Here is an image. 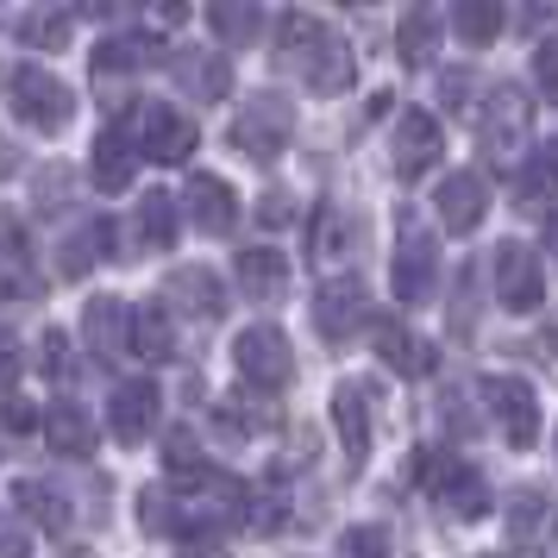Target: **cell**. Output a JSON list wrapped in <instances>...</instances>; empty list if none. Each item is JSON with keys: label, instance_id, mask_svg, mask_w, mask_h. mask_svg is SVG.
Returning a JSON list of instances; mask_svg holds the SVG:
<instances>
[{"label": "cell", "instance_id": "3", "mask_svg": "<svg viewBox=\"0 0 558 558\" xmlns=\"http://www.w3.org/2000/svg\"><path fill=\"white\" fill-rule=\"evenodd\" d=\"M289 138H295V101H282V95H252L245 113L232 120V145L252 163H277Z\"/></svg>", "mask_w": 558, "mask_h": 558}, {"label": "cell", "instance_id": "22", "mask_svg": "<svg viewBox=\"0 0 558 558\" xmlns=\"http://www.w3.org/2000/svg\"><path fill=\"white\" fill-rule=\"evenodd\" d=\"M45 439H51L57 452H70V458L95 452V421H88V408L82 402H51L45 408Z\"/></svg>", "mask_w": 558, "mask_h": 558}, {"label": "cell", "instance_id": "25", "mask_svg": "<svg viewBox=\"0 0 558 558\" xmlns=\"http://www.w3.org/2000/svg\"><path fill=\"white\" fill-rule=\"evenodd\" d=\"M527 132V101H521V88L514 82H502L496 95H489V113H483V138L502 151V145H514Z\"/></svg>", "mask_w": 558, "mask_h": 558}, {"label": "cell", "instance_id": "35", "mask_svg": "<svg viewBox=\"0 0 558 558\" xmlns=\"http://www.w3.org/2000/svg\"><path fill=\"white\" fill-rule=\"evenodd\" d=\"M138 527L145 533H170L177 527V508H170L163 489H145V496H138Z\"/></svg>", "mask_w": 558, "mask_h": 558}, {"label": "cell", "instance_id": "8", "mask_svg": "<svg viewBox=\"0 0 558 558\" xmlns=\"http://www.w3.org/2000/svg\"><path fill=\"white\" fill-rule=\"evenodd\" d=\"M439 151H446V138H439V120H433V113H402V120H396V138H389L396 177H421V170H433Z\"/></svg>", "mask_w": 558, "mask_h": 558}, {"label": "cell", "instance_id": "6", "mask_svg": "<svg viewBox=\"0 0 558 558\" xmlns=\"http://www.w3.org/2000/svg\"><path fill=\"white\" fill-rule=\"evenodd\" d=\"M496 302L508 307V314H533V307L546 302V270H539V257L521 245V239H508V245H496Z\"/></svg>", "mask_w": 558, "mask_h": 558}, {"label": "cell", "instance_id": "47", "mask_svg": "<svg viewBox=\"0 0 558 558\" xmlns=\"http://www.w3.org/2000/svg\"><path fill=\"white\" fill-rule=\"evenodd\" d=\"M546 252L558 257V214H553V220H546Z\"/></svg>", "mask_w": 558, "mask_h": 558}, {"label": "cell", "instance_id": "14", "mask_svg": "<svg viewBox=\"0 0 558 558\" xmlns=\"http://www.w3.org/2000/svg\"><path fill=\"white\" fill-rule=\"evenodd\" d=\"M483 182L471 177V170H452V177L439 182V195H433V214H439V227L446 232H477L483 220Z\"/></svg>", "mask_w": 558, "mask_h": 558}, {"label": "cell", "instance_id": "12", "mask_svg": "<svg viewBox=\"0 0 558 558\" xmlns=\"http://www.w3.org/2000/svg\"><path fill=\"white\" fill-rule=\"evenodd\" d=\"M332 427L345 439V458L352 464L371 458V383H339L332 389Z\"/></svg>", "mask_w": 558, "mask_h": 558}, {"label": "cell", "instance_id": "2", "mask_svg": "<svg viewBox=\"0 0 558 558\" xmlns=\"http://www.w3.org/2000/svg\"><path fill=\"white\" fill-rule=\"evenodd\" d=\"M7 101L13 113L26 120L32 132H63L70 126V113H76V95L51 76V70H38V63H20V70H7Z\"/></svg>", "mask_w": 558, "mask_h": 558}, {"label": "cell", "instance_id": "32", "mask_svg": "<svg viewBox=\"0 0 558 558\" xmlns=\"http://www.w3.org/2000/svg\"><path fill=\"white\" fill-rule=\"evenodd\" d=\"M151 51H157V45H145V38H107V45H95V76H126V70H145Z\"/></svg>", "mask_w": 558, "mask_h": 558}, {"label": "cell", "instance_id": "29", "mask_svg": "<svg viewBox=\"0 0 558 558\" xmlns=\"http://www.w3.org/2000/svg\"><path fill=\"white\" fill-rule=\"evenodd\" d=\"M132 232H138V245H145V252H170V239H177V202H170V195H145Z\"/></svg>", "mask_w": 558, "mask_h": 558}, {"label": "cell", "instance_id": "46", "mask_svg": "<svg viewBox=\"0 0 558 558\" xmlns=\"http://www.w3.org/2000/svg\"><path fill=\"white\" fill-rule=\"evenodd\" d=\"M13 170H20V151H13V145L0 138V177H13Z\"/></svg>", "mask_w": 558, "mask_h": 558}, {"label": "cell", "instance_id": "41", "mask_svg": "<svg viewBox=\"0 0 558 558\" xmlns=\"http://www.w3.org/2000/svg\"><path fill=\"white\" fill-rule=\"evenodd\" d=\"M13 377H20V339H13V332H0V389H7Z\"/></svg>", "mask_w": 558, "mask_h": 558}, {"label": "cell", "instance_id": "43", "mask_svg": "<svg viewBox=\"0 0 558 558\" xmlns=\"http://www.w3.org/2000/svg\"><path fill=\"white\" fill-rule=\"evenodd\" d=\"M182 558H227V539H220V533H202V539L182 546Z\"/></svg>", "mask_w": 558, "mask_h": 558}, {"label": "cell", "instance_id": "17", "mask_svg": "<svg viewBox=\"0 0 558 558\" xmlns=\"http://www.w3.org/2000/svg\"><path fill=\"white\" fill-rule=\"evenodd\" d=\"M82 339L95 357H120L126 352V302L120 295H95L82 307Z\"/></svg>", "mask_w": 558, "mask_h": 558}, {"label": "cell", "instance_id": "23", "mask_svg": "<svg viewBox=\"0 0 558 558\" xmlns=\"http://www.w3.org/2000/svg\"><path fill=\"white\" fill-rule=\"evenodd\" d=\"M170 302L189 307V314H202V320H214L220 314V277L207 270V264H182V270H170Z\"/></svg>", "mask_w": 558, "mask_h": 558}, {"label": "cell", "instance_id": "4", "mask_svg": "<svg viewBox=\"0 0 558 558\" xmlns=\"http://www.w3.org/2000/svg\"><path fill=\"white\" fill-rule=\"evenodd\" d=\"M483 402H489V421L502 427V439L514 452H527L539 439V396H533L527 377H489L483 383Z\"/></svg>", "mask_w": 558, "mask_h": 558}, {"label": "cell", "instance_id": "7", "mask_svg": "<svg viewBox=\"0 0 558 558\" xmlns=\"http://www.w3.org/2000/svg\"><path fill=\"white\" fill-rule=\"evenodd\" d=\"M132 151L157 157V163H177L182 151H195V126L170 101H145L132 113Z\"/></svg>", "mask_w": 558, "mask_h": 558}, {"label": "cell", "instance_id": "13", "mask_svg": "<svg viewBox=\"0 0 558 558\" xmlns=\"http://www.w3.org/2000/svg\"><path fill=\"white\" fill-rule=\"evenodd\" d=\"M314 327H320V339H352L357 327H364V289H357L352 277L345 282H327L320 295H314Z\"/></svg>", "mask_w": 558, "mask_h": 558}, {"label": "cell", "instance_id": "39", "mask_svg": "<svg viewBox=\"0 0 558 558\" xmlns=\"http://www.w3.org/2000/svg\"><path fill=\"white\" fill-rule=\"evenodd\" d=\"M38 364H45L51 377H70V339H63V332H45V345H38Z\"/></svg>", "mask_w": 558, "mask_h": 558}, {"label": "cell", "instance_id": "5", "mask_svg": "<svg viewBox=\"0 0 558 558\" xmlns=\"http://www.w3.org/2000/svg\"><path fill=\"white\" fill-rule=\"evenodd\" d=\"M232 364H239V377L252 389H282L295 377V352H289V339L277 327H245L232 339Z\"/></svg>", "mask_w": 558, "mask_h": 558}, {"label": "cell", "instance_id": "1", "mask_svg": "<svg viewBox=\"0 0 558 558\" xmlns=\"http://www.w3.org/2000/svg\"><path fill=\"white\" fill-rule=\"evenodd\" d=\"M277 45H282V63L314 88V95H339L352 82V51L339 45V32L314 13H282L277 26Z\"/></svg>", "mask_w": 558, "mask_h": 558}, {"label": "cell", "instance_id": "31", "mask_svg": "<svg viewBox=\"0 0 558 558\" xmlns=\"http://www.w3.org/2000/svg\"><path fill=\"white\" fill-rule=\"evenodd\" d=\"M452 32L464 38V45H489V38L502 32V7H496V0H458Z\"/></svg>", "mask_w": 558, "mask_h": 558}, {"label": "cell", "instance_id": "11", "mask_svg": "<svg viewBox=\"0 0 558 558\" xmlns=\"http://www.w3.org/2000/svg\"><path fill=\"white\" fill-rule=\"evenodd\" d=\"M433 270H439V257H433V239L421 227L402 232V245H396V302H427L433 289Z\"/></svg>", "mask_w": 558, "mask_h": 558}, {"label": "cell", "instance_id": "34", "mask_svg": "<svg viewBox=\"0 0 558 558\" xmlns=\"http://www.w3.org/2000/svg\"><path fill=\"white\" fill-rule=\"evenodd\" d=\"M339 558H389V533L383 527H345Z\"/></svg>", "mask_w": 558, "mask_h": 558}, {"label": "cell", "instance_id": "27", "mask_svg": "<svg viewBox=\"0 0 558 558\" xmlns=\"http://www.w3.org/2000/svg\"><path fill=\"white\" fill-rule=\"evenodd\" d=\"M132 138L126 132H107L101 145H95V157H88V177H95V189H107V195H120L132 182Z\"/></svg>", "mask_w": 558, "mask_h": 558}, {"label": "cell", "instance_id": "33", "mask_svg": "<svg viewBox=\"0 0 558 558\" xmlns=\"http://www.w3.org/2000/svg\"><path fill=\"white\" fill-rule=\"evenodd\" d=\"M214 427L227 433V439H252V433L270 427V414L264 408H245V396H227V402H214Z\"/></svg>", "mask_w": 558, "mask_h": 558}, {"label": "cell", "instance_id": "45", "mask_svg": "<svg viewBox=\"0 0 558 558\" xmlns=\"http://www.w3.org/2000/svg\"><path fill=\"white\" fill-rule=\"evenodd\" d=\"M257 214H264V227H282V220H289V195H264Z\"/></svg>", "mask_w": 558, "mask_h": 558}, {"label": "cell", "instance_id": "28", "mask_svg": "<svg viewBox=\"0 0 558 558\" xmlns=\"http://www.w3.org/2000/svg\"><path fill=\"white\" fill-rule=\"evenodd\" d=\"M558 195V151H533L527 163H521V177H514V202L527 207H546Z\"/></svg>", "mask_w": 558, "mask_h": 558}, {"label": "cell", "instance_id": "37", "mask_svg": "<svg viewBox=\"0 0 558 558\" xmlns=\"http://www.w3.org/2000/svg\"><path fill=\"white\" fill-rule=\"evenodd\" d=\"M433 26H439L433 13H408V20H402V57H414V63H421V57H427Z\"/></svg>", "mask_w": 558, "mask_h": 558}, {"label": "cell", "instance_id": "30", "mask_svg": "<svg viewBox=\"0 0 558 558\" xmlns=\"http://www.w3.org/2000/svg\"><path fill=\"white\" fill-rule=\"evenodd\" d=\"M207 26L220 32L227 45H252L257 32H264V13H257L252 0H245V7H239V0H214V7H207Z\"/></svg>", "mask_w": 558, "mask_h": 558}, {"label": "cell", "instance_id": "38", "mask_svg": "<svg viewBox=\"0 0 558 558\" xmlns=\"http://www.w3.org/2000/svg\"><path fill=\"white\" fill-rule=\"evenodd\" d=\"M26 38H32V45H63V38H70V13H51V20H45V13H32Z\"/></svg>", "mask_w": 558, "mask_h": 558}, {"label": "cell", "instance_id": "16", "mask_svg": "<svg viewBox=\"0 0 558 558\" xmlns=\"http://www.w3.org/2000/svg\"><path fill=\"white\" fill-rule=\"evenodd\" d=\"M232 277L245 289V302H277L282 282H289V264H282V252H270V245H245V252L232 257Z\"/></svg>", "mask_w": 558, "mask_h": 558}, {"label": "cell", "instance_id": "40", "mask_svg": "<svg viewBox=\"0 0 558 558\" xmlns=\"http://www.w3.org/2000/svg\"><path fill=\"white\" fill-rule=\"evenodd\" d=\"M0 558H32V546H26V533L13 527L7 514H0Z\"/></svg>", "mask_w": 558, "mask_h": 558}, {"label": "cell", "instance_id": "10", "mask_svg": "<svg viewBox=\"0 0 558 558\" xmlns=\"http://www.w3.org/2000/svg\"><path fill=\"white\" fill-rule=\"evenodd\" d=\"M508 533H514V546H558V502L553 496H539V489H514L508 496Z\"/></svg>", "mask_w": 558, "mask_h": 558}, {"label": "cell", "instance_id": "18", "mask_svg": "<svg viewBox=\"0 0 558 558\" xmlns=\"http://www.w3.org/2000/svg\"><path fill=\"white\" fill-rule=\"evenodd\" d=\"M107 257H113V220H107V214H88V220L63 239V277H88Z\"/></svg>", "mask_w": 558, "mask_h": 558}, {"label": "cell", "instance_id": "36", "mask_svg": "<svg viewBox=\"0 0 558 558\" xmlns=\"http://www.w3.org/2000/svg\"><path fill=\"white\" fill-rule=\"evenodd\" d=\"M533 82H539L546 107H558V38H546V45L533 51Z\"/></svg>", "mask_w": 558, "mask_h": 558}, {"label": "cell", "instance_id": "19", "mask_svg": "<svg viewBox=\"0 0 558 558\" xmlns=\"http://www.w3.org/2000/svg\"><path fill=\"white\" fill-rule=\"evenodd\" d=\"M177 82L195 95V101H227V88H232L227 57L220 51H182L177 57Z\"/></svg>", "mask_w": 558, "mask_h": 558}, {"label": "cell", "instance_id": "15", "mask_svg": "<svg viewBox=\"0 0 558 558\" xmlns=\"http://www.w3.org/2000/svg\"><path fill=\"white\" fill-rule=\"evenodd\" d=\"M182 202H189V220L202 232H232V220H239V195H232L220 177H207V170L189 177V195H182Z\"/></svg>", "mask_w": 558, "mask_h": 558}, {"label": "cell", "instance_id": "9", "mask_svg": "<svg viewBox=\"0 0 558 558\" xmlns=\"http://www.w3.org/2000/svg\"><path fill=\"white\" fill-rule=\"evenodd\" d=\"M157 414H163V389L145 383V377L120 383V389H113V402H107V421H113V433H120L126 446H138V439L157 427Z\"/></svg>", "mask_w": 558, "mask_h": 558}, {"label": "cell", "instance_id": "26", "mask_svg": "<svg viewBox=\"0 0 558 558\" xmlns=\"http://www.w3.org/2000/svg\"><path fill=\"white\" fill-rule=\"evenodd\" d=\"M132 345H138V357H177V320H170V307L163 302H145L138 314H132Z\"/></svg>", "mask_w": 558, "mask_h": 558}, {"label": "cell", "instance_id": "21", "mask_svg": "<svg viewBox=\"0 0 558 558\" xmlns=\"http://www.w3.org/2000/svg\"><path fill=\"white\" fill-rule=\"evenodd\" d=\"M13 502H20V514H26V521H38L45 533L70 527V502H63V489H57V483H45V477H20V483H13Z\"/></svg>", "mask_w": 558, "mask_h": 558}, {"label": "cell", "instance_id": "20", "mask_svg": "<svg viewBox=\"0 0 558 558\" xmlns=\"http://www.w3.org/2000/svg\"><path fill=\"white\" fill-rule=\"evenodd\" d=\"M439 508H452L458 521H471V514H483V502H489V489H483V477L471 471V464H458V458H446L439 464Z\"/></svg>", "mask_w": 558, "mask_h": 558}, {"label": "cell", "instance_id": "44", "mask_svg": "<svg viewBox=\"0 0 558 558\" xmlns=\"http://www.w3.org/2000/svg\"><path fill=\"white\" fill-rule=\"evenodd\" d=\"M7 427H13V433L45 427V414H38V408H26V402H13V408H7Z\"/></svg>", "mask_w": 558, "mask_h": 558}, {"label": "cell", "instance_id": "42", "mask_svg": "<svg viewBox=\"0 0 558 558\" xmlns=\"http://www.w3.org/2000/svg\"><path fill=\"white\" fill-rule=\"evenodd\" d=\"M439 421H446L452 433H471V414H464V396H458V389L446 396V402H439Z\"/></svg>", "mask_w": 558, "mask_h": 558}, {"label": "cell", "instance_id": "24", "mask_svg": "<svg viewBox=\"0 0 558 558\" xmlns=\"http://www.w3.org/2000/svg\"><path fill=\"white\" fill-rule=\"evenodd\" d=\"M377 357L396 371V377H427L433 371V345L421 339V332H408V327H383L377 332Z\"/></svg>", "mask_w": 558, "mask_h": 558}]
</instances>
